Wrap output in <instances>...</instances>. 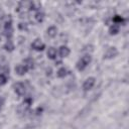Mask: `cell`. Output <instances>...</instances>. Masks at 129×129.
I'll use <instances>...</instances> for the list:
<instances>
[{"label":"cell","instance_id":"1","mask_svg":"<svg viewBox=\"0 0 129 129\" xmlns=\"http://www.w3.org/2000/svg\"><path fill=\"white\" fill-rule=\"evenodd\" d=\"M91 60H92V57H91V55H89V54H86V55L82 56V57L79 59V61L77 62V69H78L79 71L85 70V69L88 67V64L91 62Z\"/></svg>","mask_w":129,"mask_h":129},{"label":"cell","instance_id":"2","mask_svg":"<svg viewBox=\"0 0 129 129\" xmlns=\"http://www.w3.org/2000/svg\"><path fill=\"white\" fill-rule=\"evenodd\" d=\"M31 103H32V99H31V98H26V99L18 106V108H17L18 113H19V114H25V113L28 111V109H29Z\"/></svg>","mask_w":129,"mask_h":129},{"label":"cell","instance_id":"3","mask_svg":"<svg viewBox=\"0 0 129 129\" xmlns=\"http://www.w3.org/2000/svg\"><path fill=\"white\" fill-rule=\"evenodd\" d=\"M12 32H13V28H12V21L11 19L7 20L4 24V34L5 36L10 40L11 36H12Z\"/></svg>","mask_w":129,"mask_h":129},{"label":"cell","instance_id":"4","mask_svg":"<svg viewBox=\"0 0 129 129\" xmlns=\"http://www.w3.org/2000/svg\"><path fill=\"white\" fill-rule=\"evenodd\" d=\"M95 82H96V79H95V78H93V77L88 78V79L84 82V84H83V89H84V91H89V90H91V89L94 87Z\"/></svg>","mask_w":129,"mask_h":129},{"label":"cell","instance_id":"5","mask_svg":"<svg viewBox=\"0 0 129 129\" xmlns=\"http://www.w3.org/2000/svg\"><path fill=\"white\" fill-rule=\"evenodd\" d=\"M13 89H14V92L18 95V96H22L24 95L25 93V86L22 84V83H15L13 85Z\"/></svg>","mask_w":129,"mask_h":129},{"label":"cell","instance_id":"6","mask_svg":"<svg viewBox=\"0 0 129 129\" xmlns=\"http://www.w3.org/2000/svg\"><path fill=\"white\" fill-rule=\"evenodd\" d=\"M31 47L34 49V50H37V51H40V50H43L44 49V47H45V45H44V43L40 40V39H35L32 43H31Z\"/></svg>","mask_w":129,"mask_h":129},{"label":"cell","instance_id":"7","mask_svg":"<svg viewBox=\"0 0 129 129\" xmlns=\"http://www.w3.org/2000/svg\"><path fill=\"white\" fill-rule=\"evenodd\" d=\"M118 54V50L116 47H109L104 53V58H113Z\"/></svg>","mask_w":129,"mask_h":129},{"label":"cell","instance_id":"8","mask_svg":"<svg viewBox=\"0 0 129 129\" xmlns=\"http://www.w3.org/2000/svg\"><path fill=\"white\" fill-rule=\"evenodd\" d=\"M27 71H28V69H27L24 64H18V66L15 67V72H16V74L19 75V76L25 75V74L27 73Z\"/></svg>","mask_w":129,"mask_h":129},{"label":"cell","instance_id":"9","mask_svg":"<svg viewBox=\"0 0 129 129\" xmlns=\"http://www.w3.org/2000/svg\"><path fill=\"white\" fill-rule=\"evenodd\" d=\"M69 54H70V48L68 46H66V45H61L59 47V55L61 57H66Z\"/></svg>","mask_w":129,"mask_h":129},{"label":"cell","instance_id":"10","mask_svg":"<svg viewBox=\"0 0 129 129\" xmlns=\"http://www.w3.org/2000/svg\"><path fill=\"white\" fill-rule=\"evenodd\" d=\"M46 33L49 37H54L57 34V28L55 26H49L46 30Z\"/></svg>","mask_w":129,"mask_h":129},{"label":"cell","instance_id":"11","mask_svg":"<svg viewBox=\"0 0 129 129\" xmlns=\"http://www.w3.org/2000/svg\"><path fill=\"white\" fill-rule=\"evenodd\" d=\"M119 29H120V25H118V24H112L110 27H109V33L111 34V35H115V34H117L118 32H119Z\"/></svg>","mask_w":129,"mask_h":129},{"label":"cell","instance_id":"12","mask_svg":"<svg viewBox=\"0 0 129 129\" xmlns=\"http://www.w3.org/2000/svg\"><path fill=\"white\" fill-rule=\"evenodd\" d=\"M46 54L50 59H54L56 57V49L54 47H49L47 52H46Z\"/></svg>","mask_w":129,"mask_h":129},{"label":"cell","instance_id":"13","mask_svg":"<svg viewBox=\"0 0 129 129\" xmlns=\"http://www.w3.org/2000/svg\"><path fill=\"white\" fill-rule=\"evenodd\" d=\"M41 7V4L38 2H28V9L29 10H38Z\"/></svg>","mask_w":129,"mask_h":129},{"label":"cell","instance_id":"14","mask_svg":"<svg viewBox=\"0 0 129 129\" xmlns=\"http://www.w3.org/2000/svg\"><path fill=\"white\" fill-rule=\"evenodd\" d=\"M113 22H114L115 24L120 25V24H123V23L125 22V19H124L122 16H120V15H115V16L113 17Z\"/></svg>","mask_w":129,"mask_h":129},{"label":"cell","instance_id":"15","mask_svg":"<svg viewBox=\"0 0 129 129\" xmlns=\"http://www.w3.org/2000/svg\"><path fill=\"white\" fill-rule=\"evenodd\" d=\"M35 20L37 21V22H42L43 21V19H44V13L42 12V11H37L36 13H35Z\"/></svg>","mask_w":129,"mask_h":129},{"label":"cell","instance_id":"16","mask_svg":"<svg viewBox=\"0 0 129 129\" xmlns=\"http://www.w3.org/2000/svg\"><path fill=\"white\" fill-rule=\"evenodd\" d=\"M3 48H4L5 50H7V51H12V50L14 49V44L12 43V41H11V40H8V41L4 44Z\"/></svg>","mask_w":129,"mask_h":129},{"label":"cell","instance_id":"17","mask_svg":"<svg viewBox=\"0 0 129 129\" xmlns=\"http://www.w3.org/2000/svg\"><path fill=\"white\" fill-rule=\"evenodd\" d=\"M23 64H24L28 70H30V69L33 68L34 62H33V60H32L31 58H25V59L23 60Z\"/></svg>","mask_w":129,"mask_h":129},{"label":"cell","instance_id":"18","mask_svg":"<svg viewBox=\"0 0 129 129\" xmlns=\"http://www.w3.org/2000/svg\"><path fill=\"white\" fill-rule=\"evenodd\" d=\"M67 75H68V70H67L66 68H60V69L57 71V73H56V76H57L58 78H64Z\"/></svg>","mask_w":129,"mask_h":129},{"label":"cell","instance_id":"19","mask_svg":"<svg viewBox=\"0 0 129 129\" xmlns=\"http://www.w3.org/2000/svg\"><path fill=\"white\" fill-rule=\"evenodd\" d=\"M6 82H7V75H6V74H4V73L0 74V86L5 85V84H6Z\"/></svg>","mask_w":129,"mask_h":129},{"label":"cell","instance_id":"20","mask_svg":"<svg viewBox=\"0 0 129 129\" xmlns=\"http://www.w3.org/2000/svg\"><path fill=\"white\" fill-rule=\"evenodd\" d=\"M18 27L21 29V30H23V29H27V25H26V23H19V25H18Z\"/></svg>","mask_w":129,"mask_h":129},{"label":"cell","instance_id":"21","mask_svg":"<svg viewBox=\"0 0 129 129\" xmlns=\"http://www.w3.org/2000/svg\"><path fill=\"white\" fill-rule=\"evenodd\" d=\"M3 102H4V101H3V99H2L1 97H0V107H1L2 105H3Z\"/></svg>","mask_w":129,"mask_h":129},{"label":"cell","instance_id":"22","mask_svg":"<svg viewBox=\"0 0 129 129\" xmlns=\"http://www.w3.org/2000/svg\"><path fill=\"white\" fill-rule=\"evenodd\" d=\"M0 40H1V39H0Z\"/></svg>","mask_w":129,"mask_h":129}]
</instances>
